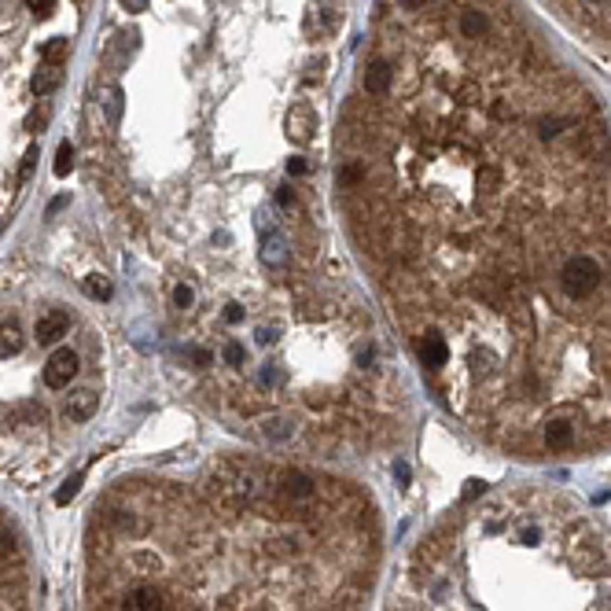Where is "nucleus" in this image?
<instances>
[{
	"label": "nucleus",
	"mask_w": 611,
	"mask_h": 611,
	"mask_svg": "<svg viewBox=\"0 0 611 611\" xmlns=\"http://www.w3.org/2000/svg\"><path fill=\"white\" fill-rule=\"evenodd\" d=\"M45 114H41V107H33L30 114H26V129H30V133H37V122H41Z\"/></svg>",
	"instance_id": "23"
},
{
	"label": "nucleus",
	"mask_w": 611,
	"mask_h": 611,
	"mask_svg": "<svg viewBox=\"0 0 611 611\" xmlns=\"http://www.w3.org/2000/svg\"><path fill=\"white\" fill-rule=\"evenodd\" d=\"M82 288H85V295H88V298H100V302H107V298L114 295L111 280H107V277H100V272H93V277H85V280H82Z\"/></svg>",
	"instance_id": "13"
},
{
	"label": "nucleus",
	"mask_w": 611,
	"mask_h": 611,
	"mask_svg": "<svg viewBox=\"0 0 611 611\" xmlns=\"http://www.w3.org/2000/svg\"><path fill=\"white\" fill-rule=\"evenodd\" d=\"M96 409H100V394L96 391H77V394H70L67 405H63V416H67L70 424H85V420H93Z\"/></svg>",
	"instance_id": "7"
},
{
	"label": "nucleus",
	"mask_w": 611,
	"mask_h": 611,
	"mask_svg": "<svg viewBox=\"0 0 611 611\" xmlns=\"http://www.w3.org/2000/svg\"><path fill=\"white\" fill-rule=\"evenodd\" d=\"M26 4H30V11L37 19H48L52 11H56V0H26Z\"/></svg>",
	"instance_id": "19"
},
{
	"label": "nucleus",
	"mask_w": 611,
	"mask_h": 611,
	"mask_svg": "<svg viewBox=\"0 0 611 611\" xmlns=\"http://www.w3.org/2000/svg\"><path fill=\"white\" fill-rule=\"evenodd\" d=\"M361 88H365V96L376 100V96H383L387 88H391V63H387L380 52L365 63V70H361Z\"/></svg>",
	"instance_id": "5"
},
{
	"label": "nucleus",
	"mask_w": 611,
	"mask_h": 611,
	"mask_svg": "<svg viewBox=\"0 0 611 611\" xmlns=\"http://www.w3.org/2000/svg\"><path fill=\"white\" fill-rule=\"evenodd\" d=\"M19 350H22V332H19V324H15V320L0 324V361H4V357H15Z\"/></svg>",
	"instance_id": "11"
},
{
	"label": "nucleus",
	"mask_w": 611,
	"mask_h": 611,
	"mask_svg": "<svg viewBox=\"0 0 611 611\" xmlns=\"http://www.w3.org/2000/svg\"><path fill=\"white\" fill-rule=\"evenodd\" d=\"M314 129H317V114H314V107L309 103H298V107H291V114H288V137L291 140H309L314 137Z\"/></svg>",
	"instance_id": "8"
},
{
	"label": "nucleus",
	"mask_w": 611,
	"mask_h": 611,
	"mask_svg": "<svg viewBox=\"0 0 611 611\" xmlns=\"http://www.w3.org/2000/svg\"><path fill=\"white\" fill-rule=\"evenodd\" d=\"M391 611H611V541L556 490L472 486L412 545Z\"/></svg>",
	"instance_id": "3"
},
{
	"label": "nucleus",
	"mask_w": 611,
	"mask_h": 611,
	"mask_svg": "<svg viewBox=\"0 0 611 611\" xmlns=\"http://www.w3.org/2000/svg\"><path fill=\"white\" fill-rule=\"evenodd\" d=\"M59 85H63V67H48V63H45V70H37V74H33V82H30V88H33L37 96L56 93Z\"/></svg>",
	"instance_id": "10"
},
{
	"label": "nucleus",
	"mask_w": 611,
	"mask_h": 611,
	"mask_svg": "<svg viewBox=\"0 0 611 611\" xmlns=\"http://www.w3.org/2000/svg\"><path fill=\"white\" fill-rule=\"evenodd\" d=\"M118 118H122V93H118V88H111V93H107V122L118 125Z\"/></svg>",
	"instance_id": "17"
},
{
	"label": "nucleus",
	"mask_w": 611,
	"mask_h": 611,
	"mask_svg": "<svg viewBox=\"0 0 611 611\" xmlns=\"http://www.w3.org/2000/svg\"><path fill=\"white\" fill-rule=\"evenodd\" d=\"M33 159H37V148H30V151H26V159H22V177L33 170Z\"/></svg>",
	"instance_id": "24"
},
{
	"label": "nucleus",
	"mask_w": 611,
	"mask_h": 611,
	"mask_svg": "<svg viewBox=\"0 0 611 611\" xmlns=\"http://www.w3.org/2000/svg\"><path fill=\"white\" fill-rule=\"evenodd\" d=\"M288 258H291V251H288V243H284V236L265 232V240H262V262L269 269H284V265H288Z\"/></svg>",
	"instance_id": "9"
},
{
	"label": "nucleus",
	"mask_w": 611,
	"mask_h": 611,
	"mask_svg": "<svg viewBox=\"0 0 611 611\" xmlns=\"http://www.w3.org/2000/svg\"><path fill=\"white\" fill-rule=\"evenodd\" d=\"M221 317H225V324H243L247 320V309L243 306H225V314H221Z\"/></svg>",
	"instance_id": "21"
},
{
	"label": "nucleus",
	"mask_w": 611,
	"mask_h": 611,
	"mask_svg": "<svg viewBox=\"0 0 611 611\" xmlns=\"http://www.w3.org/2000/svg\"><path fill=\"white\" fill-rule=\"evenodd\" d=\"M67 328H70V317L63 314V309H48V314H41L37 317V328H33V335H37V343H59L63 335H67Z\"/></svg>",
	"instance_id": "6"
},
{
	"label": "nucleus",
	"mask_w": 611,
	"mask_h": 611,
	"mask_svg": "<svg viewBox=\"0 0 611 611\" xmlns=\"http://www.w3.org/2000/svg\"><path fill=\"white\" fill-rule=\"evenodd\" d=\"M192 302H196V291H192L188 284H177V288H173V306L177 309H188Z\"/></svg>",
	"instance_id": "18"
},
{
	"label": "nucleus",
	"mask_w": 611,
	"mask_h": 611,
	"mask_svg": "<svg viewBox=\"0 0 611 611\" xmlns=\"http://www.w3.org/2000/svg\"><path fill=\"white\" fill-rule=\"evenodd\" d=\"M70 56V41L67 37H52V41L41 48V63H48V67H63V59Z\"/></svg>",
	"instance_id": "12"
},
{
	"label": "nucleus",
	"mask_w": 611,
	"mask_h": 611,
	"mask_svg": "<svg viewBox=\"0 0 611 611\" xmlns=\"http://www.w3.org/2000/svg\"><path fill=\"white\" fill-rule=\"evenodd\" d=\"M122 4H125L129 11H144V8H148V0H122Z\"/></svg>",
	"instance_id": "26"
},
{
	"label": "nucleus",
	"mask_w": 611,
	"mask_h": 611,
	"mask_svg": "<svg viewBox=\"0 0 611 611\" xmlns=\"http://www.w3.org/2000/svg\"><path fill=\"white\" fill-rule=\"evenodd\" d=\"M277 203H280V206H291V203H295V192H291L288 185H280V188H277Z\"/></svg>",
	"instance_id": "22"
},
{
	"label": "nucleus",
	"mask_w": 611,
	"mask_h": 611,
	"mask_svg": "<svg viewBox=\"0 0 611 611\" xmlns=\"http://www.w3.org/2000/svg\"><path fill=\"white\" fill-rule=\"evenodd\" d=\"M67 203H70L67 196H59V199H52V206H48V214H59V210H63V206H67Z\"/></svg>",
	"instance_id": "25"
},
{
	"label": "nucleus",
	"mask_w": 611,
	"mask_h": 611,
	"mask_svg": "<svg viewBox=\"0 0 611 611\" xmlns=\"http://www.w3.org/2000/svg\"><path fill=\"white\" fill-rule=\"evenodd\" d=\"M346 140L354 240L431 394L519 461L611 449V192L593 100L504 0L398 8Z\"/></svg>",
	"instance_id": "1"
},
{
	"label": "nucleus",
	"mask_w": 611,
	"mask_h": 611,
	"mask_svg": "<svg viewBox=\"0 0 611 611\" xmlns=\"http://www.w3.org/2000/svg\"><path fill=\"white\" fill-rule=\"evenodd\" d=\"M70 170H74V144H70V140H63L59 151H56V162H52V173H56V177H67Z\"/></svg>",
	"instance_id": "14"
},
{
	"label": "nucleus",
	"mask_w": 611,
	"mask_h": 611,
	"mask_svg": "<svg viewBox=\"0 0 611 611\" xmlns=\"http://www.w3.org/2000/svg\"><path fill=\"white\" fill-rule=\"evenodd\" d=\"M82 479H85V472H77V475H70L67 483H63L59 490H56V504H70L74 497H77V490H82Z\"/></svg>",
	"instance_id": "16"
},
{
	"label": "nucleus",
	"mask_w": 611,
	"mask_h": 611,
	"mask_svg": "<svg viewBox=\"0 0 611 611\" xmlns=\"http://www.w3.org/2000/svg\"><path fill=\"white\" fill-rule=\"evenodd\" d=\"M45 387L48 391H67L70 387V380L77 376V354L70 346H59L56 354H52L48 361H45Z\"/></svg>",
	"instance_id": "4"
},
{
	"label": "nucleus",
	"mask_w": 611,
	"mask_h": 611,
	"mask_svg": "<svg viewBox=\"0 0 611 611\" xmlns=\"http://www.w3.org/2000/svg\"><path fill=\"white\" fill-rule=\"evenodd\" d=\"M380 509L350 479L225 457L199 483H125L96 504L88 611H365Z\"/></svg>",
	"instance_id": "2"
},
{
	"label": "nucleus",
	"mask_w": 611,
	"mask_h": 611,
	"mask_svg": "<svg viewBox=\"0 0 611 611\" xmlns=\"http://www.w3.org/2000/svg\"><path fill=\"white\" fill-rule=\"evenodd\" d=\"M309 170H314V166H309V159H302V155H295V159L288 162V173L291 177H306Z\"/></svg>",
	"instance_id": "20"
},
{
	"label": "nucleus",
	"mask_w": 611,
	"mask_h": 611,
	"mask_svg": "<svg viewBox=\"0 0 611 611\" xmlns=\"http://www.w3.org/2000/svg\"><path fill=\"white\" fill-rule=\"evenodd\" d=\"M221 361H225V365H232V369L247 365V346H243L240 339H225V346H221Z\"/></svg>",
	"instance_id": "15"
}]
</instances>
